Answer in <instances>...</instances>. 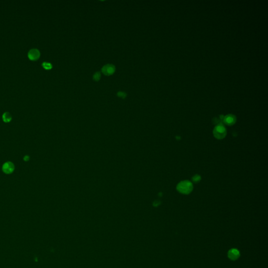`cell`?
Segmentation results:
<instances>
[{
  "label": "cell",
  "mask_w": 268,
  "mask_h": 268,
  "mask_svg": "<svg viewBox=\"0 0 268 268\" xmlns=\"http://www.w3.org/2000/svg\"><path fill=\"white\" fill-rule=\"evenodd\" d=\"M177 189L180 192L183 194H189L192 190L193 185L189 181H183L179 183L177 187Z\"/></svg>",
  "instance_id": "6da1fadb"
},
{
  "label": "cell",
  "mask_w": 268,
  "mask_h": 268,
  "mask_svg": "<svg viewBox=\"0 0 268 268\" xmlns=\"http://www.w3.org/2000/svg\"><path fill=\"white\" fill-rule=\"evenodd\" d=\"M213 134L214 136L217 139H223L226 135V129L225 127L222 124L218 125L214 129Z\"/></svg>",
  "instance_id": "7a4b0ae2"
},
{
  "label": "cell",
  "mask_w": 268,
  "mask_h": 268,
  "mask_svg": "<svg viewBox=\"0 0 268 268\" xmlns=\"http://www.w3.org/2000/svg\"><path fill=\"white\" fill-rule=\"evenodd\" d=\"M14 170V165L13 163L10 161L6 162L2 166V170L3 171V172L7 175L11 174L13 172Z\"/></svg>",
  "instance_id": "3957f363"
},
{
  "label": "cell",
  "mask_w": 268,
  "mask_h": 268,
  "mask_svg": "<svg viewBox=\"0 0 268 268\" xmlns=\"http://www.w3.org/2000/svg\"><path fill=\"white\" fill-rule=\"evenodd\" d=\"M102 73L105 75H111L114 74L115 71V67L113 65L108 64L104 65L101 70Z\"/></svg>",
  "instance_id": "277c9868"
},
{
  "label": "cell",
  "mask_w": 268,
  "mask_h": 268,
  "mask_svg": "<svg viewBox=\"0 0 268 268\" xmlns=\"http://www.w3.org/2000/svg\"><path fill=\"white\" fill-rule=\"evenodd\" d=\"M41 56V53L38 49L33 48L29 51L28 53V57L31 60L35 61L39 59Z\"/></svg>",
  "instance_id": "5b68a950"
},
{
  "label": "cell",
  "mask_w": 268,
  "mask_h": 268,
  "mask_svg": "<svg viewBox=\"0 0 268 268\" xmlns=\"http://www.w3.org/2000/svg\"><path fill=\"white\" fill-rule=\"evenodd\" d=\"M228 257L230 260H233V261L237 260L240 257L239 251L237 250V249H234V248L232 249L229 250V251L228 252Z\"/></svg>",
  "instance_id": "8992f818"
},
{
  "label": "cell",
  "mask_w": 268,
  "mask_h": 268,
  "mask_svg": "<svg viewBox=\"0 0 268 268\" xmlns=\"http://www.w3.org/2000/svg\"><path fill=\"white\" fill-rule=\"evenodd\" d=\"M223 122L227 125H232L235 123V116L232 114L227 115L224 117Z\"/></svg>",
  "instance_id": "52a82bcc"
},
{
  "label": "cell",
  "mask_w": 268,
  "mask_h": 268,
  "mask_svg": "<svg viewBox=\"0 0 268 268\" xmlns=\"http://www.w3.org/2000/svg\"><path fill=\"white\" fill-rule=\"evenodd\" d=\"M2 119L4 122L9 123L11 121L12 117L9 112H5L2 115Z\"/></svg>",
  "instance_id": "ba28073f"
},
{
  "label": "cell",
  "mask_w": 268,
  "mask_h": 268,
  "mask_svg": "<svg viewBox=\"0 0 268 268\" xmlns=\"http://www.w3.org/2000/svg\"><path fill=\"white\" fill-rule=\"evenodd\" d=\"M42 66L44 68H45L46 70H50L53 68V65L48 62H44L42 63Z\"/></svg>",
  "instance_id": "9c48e42d"
},
{
  "label": "cell",
  "mask_w": 268,
  "mask_h": 268,
  "mask_svg": "<svg viewBox=\"0 0 268 268\" xmlns=\"http://www.w3.org/2000/svg\"><path fill=\"white\" fill-rule=\"evenodd\" d=\"M101 75L100 72H96L94 75L93 80L94 81H99L100 80V79H101Z\"/></svg>",
  "instance_id": "30bf717a"
},
{
  "label": "cell",
  "mask_w": 268,
  "mask_h": 268,
  "mask_svg": "<svg viewBox=\"0 0 268 268\" xmlns=\"http://www.w3.org/2000/svg\"><path fill=\"white\" fill-rule=\"evenodd\" d=\"M117 96L120 98L125 99V98H126L127 94L124 92H118L117 93Z\"/></svg>",
  "instance_id": "8fae6325"
},
{
  "label": "cell",
  "mask_w": 268,
  "mask_h": 268,
  "mask_svg": "<svg viewBox=\"0 0 268 268\" xmlns=\"http://www.w3.org/2000/svg\"><path fill=\"white\" fill-rule=\"evenodd\" d=\"M200 180V177L199 175H195L193 178V181L194 182H198Z\"/></svg>",
  "instance_id": "7c38bea8"
},
{
  "label": "cell",
  "mask_w": 268,
  "mask_h": 268,
  "mask_svg": "<svg viewBox=\"0 0 268 268\" xmlns=\"http://www.w3.org/2000/svg\"><path fill=\"white\" fill-rule=\"evenodd\" d=\"M29 160V156H25L24 157V160L25 161H28Z\"/></svg>",
  "instance_id": "4fadbf2b"
}]
</instances>
